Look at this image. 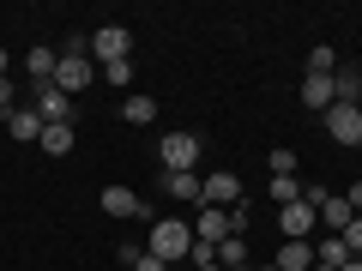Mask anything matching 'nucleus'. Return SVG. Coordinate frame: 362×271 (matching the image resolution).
<instances>
[{"label":"nucleus","instance_id":"31","mask_svg":"<svg viewBox=\"0 0 362 271\" xmlns=\"http://www.w3.org/2000/svg\"><path fill=\"white\" fill-rule=\"evenodd\" d=\"M344 271H362V259H350V265H344Z\"/></svg>","mask_w":362,"mask_h":271},{"label":"nucleus","instance_id":"7","mask_svg":"<svg viewBox=\"0 0 362 271\" xmlns=\"http://www.w3.org/2000/svg\"><path fill=\"white\" fill-rule=\"evenodd\" d=\"M90 78H97V66H90L85 54H61V66H54V90L78 97V90H90Z\"/></svg>","mask_w":362,"mask_h":271},{"label":"nucleus","instance_id":"23","mask_svg":"<svg viewBox=\"0 0 362 271\" xmlns=\"http://www.w3.org/2000/svg\"><path fill=\"white\" fill-rule=\"evenodd\" d=\"M97 73H103L109 85H133V61H109V66H97Z\"/></svg>","mask_w":362,"mask_h":271},{"label":"nucleus","instance_id":"15","mask_svg":"<svg viewBox=\"0 0 362 271\" xmlns=\"http://www.w3.org/2000/svg\"><path fill=\"white\" fill-rule=\"evenodd\" d=\"M332 97L338 103H362V66H338L332 73Z\"/></svg>","mask_w":362,"mask_h":271},{"label":"nucleus","instance_id":"21","mask_svg":"<svg viewBox=\"0 0 362 271\" xmlns=\"http://www.w3.org/2000/svg\"><path fill=\"white\" fill-rule=\"evenodd\" d=\"M302 199V181L296 175H272V205H296Z\"/></svg>","mask_w":362,"mask_h":271},{"label":"nucleus","instance_id":"24","mask_svg":"<svg viewBox=\"0 0 362 271\" xmlns=\"http://www.w3.org/2000/svg\"><path fill=\"white\" fill-rule=\"evenodd\" d=\"M338 241H344V247H350V259H362V211H356V217H350V229H344V235H338Z\"/></svg>","mask_w":362,"mask_h":271},{"label":"nucleus","instance_id":"3","mask_svg":"<svg viewBox=\"0 0 362 271\" xmlns=\"http://www.w3.org/2000/svg\"><path fill=\"white\" fill-rule=\"evenodd\" d=\"M320 121H326V139L332 145H350V151L362 145V103H332Z\"/></svg>","mask_w":362,"mask_h":271},{"label":"nucleus","instance_id":"6","mask_svg":"<svg viewBox=\"0 0 362 271\" xmlns=\"http://www.w3.org/2000/svg\"><path fill=\"white\" fill-rule=\"evenodd\" d=\"M30 109H37L49 127H54V121H66V127H73V97H66V90H54V78H49V85H30Z\"/></svg>","mask_w":362,"mask_h":271},{"label":"nucleus","instance_id":"10","mask_svg":"<svg viewBox=\"0 0 362 271\" xmlns=\"http://www.w3.org/2000/svg\"><path fill=\"white\" fill-rule=\"evenodd\" d=\"M97 205L109 211V217H145V199L133 193V187H103V199Z\"/></svg>","mask_w":362,"mask_h":271},{"label":"nucleus","instance_id":"16","mask_svg":"<svg viewBox=\"0 0 362 271\" xmlns=\"http://www.w3.org/2000/svg\"><path fill=\"white\" fill-rule=\"evenodd\" d=\"M314 265H332V271H344V265H350V247L338 241V235H320V247H314Z\"/></svg>","mask_w":362,"mask_h":271},{"label":"nucleus","instance_id":"11","mask_svg":"<svg viewBox=\"0 0 362 271\" xmlns=\"http://www.w3.org/2000/svg\"><path fill=\"white\" fill-rule=\"evenodd\" d=\"M42 127H49V121H42L37 109H13V115H6V133H13L18 145H37V139H42Z\"/></svg>","mask_w":362,"mask_h":271},{"label":"nucleus","instance_id":"12","mask_svg":"<svg viewBox=\"0 0 362 271\" xmlns=\"http://www.w3.org/2000/svg\"><path fill=\"white\" fill-rule=\"evenodd\" d=\"M338 97H332V78H314V73H302V109H314V115H326Z\"/></svg>","mask_w":362,"mask_h":271},{"label":"nucleus","instance_id":"32","mask_svg":"<svg viewBox=\"0 0 362 271\" xmlns=\"http://www.w3.org/2000/svg\"><path fill=\"white\" fill-rule=\"evenodd\" d=\"M230 271H259V265H230Z\"/></svg>","mask_w":362,"mask_h":271},{"label":"nucleus","instance_id":"2","mask_svg":"<svg viewBox=\"0 0 362 271\" xmlns=\"http://www.w3.org/2000/svg\"><path fill=\"white\" fill-rule=\"evenodd\" d=\"M199 157H206V145H199V133H163L157 139V163L163 169H199Z\"/></svg>","mask_w":362,"mask_h":271},{"label":"nucleus","instance_id":"27","mask_svg":"<svg viewBox=\"0 0 362 271\" xmlns=\"http://www.w3.org/2000/svg\"><path fill=\"white\" fill-rule=\"evenodd\" d=\"M247 223H254V211H247V205H230V235H247Z\"/></svg>","mask_w":362,"mask_h":271},{"label":"nucleus","instance_id":"20","mask_svg":"<svg viewBox=\"0 0 362 271\" xmlns=\"http://www.w3.org/2000/svg\"><path fill=\"white\" fill-rule=\"evenodd\" d=\"M218 265H247V235H230V241H218Z\"/></svg>","mask_w":362,"mask_h":271},{"label":"nucleus","instance_id":"30","mask_svg":"<svg viewBox=\"0 0 362 271\" xmlns=\"http://www.w3.org/2000/svg\"><path fill=\"white\" fill-rule=\"evenodd\" d=\"M194 271H223V265H218V259H211V265H194Z\"/></svg>","mask_w":362,"mask_h":271},{"label":"nucleus","instance_id":"1","mask_svg":"<svg viewBox=\"0 0 362 271\" xmlns=\"http://www.w3.org/2000/svg\"><path fill=\"white\" fill-rule=\"evenodd\" d=\"M145 247H151L163 265H181V259L194 253V223H187V217H157V223H151V241H145Z\"/></svg>","mask_w":362,"mask_h":271},{"label":"nucleus","instance_id":"5","mask_svg":"<svg viewBox=\"0 0 362 271\" xmlns=\"http://www.w3.org/2000/svg\"><path fill=\"white\" fill-rule=\"evenodd\" d=\"M163 193L175 199V205H206V175L199 169H163Z\"/></svg>","mask_w":362,"mask_h":271},{"label":"nucleus","instance_id":"8","mask_svg":"<svg viewBox=\"0 0 362 271\" xmlns=\"http://www.w3.org/2000/svg\"><path fill=\"white\" fill-rule=\"evenodd\" d=\"M278 229H284V241H308L320 229V217H314L308 199H296V205H278Z\"/></svg>","mask_w":362,"mask_h":271},{"label":"nucleus","instance_id":"19","mask_svg":"<svg viewBox=\"0 0 362 271\" xmlns=\"http://www.w3.org/2000/svg\"><path fill=\"white\" fill-rule=\"evenodd\" d=\"M121 259H127V265H133V271H169V265H163V259H157V253H151V247H133V241H127V247H121Z\"/></svg>","mask_w":362,"mask_h":271},{"label":"nucleus","instance_id":"25","mask_svg":"<svg viewBox=\"0 0 362 271\" xmlns=\"http://www.w3.org/2000/svg\"><path fill=\"white\" fill-rule=\"evenodd\" d=\"M13 109H18V85H13V78H0V121L13 115Z\"/></svg>","mask_w":362,"mask_h":271},{"label":"nucleus","instance_id":"22","mask_svg":"<svg viewBox=\"0 0 362 271\" xmlns=\"http://www.w3.org/2000/svg\"><path fill=\"white\" fill-rule=\"evenodd\" d=\"M308 73H314V78H332V73H338V54L326 49V42H320L314 54H308Z\"/></svg>","mask_w":362,"mask_h":271},{"label":"nucleus","instance_id":"29","mask_svg":"<svg viewBox=\"0 0 362 271\" xmlns=\"http://www.w3.org/2000/svg\"><path fill=\"white\" fill-rule=\"evenodd\" d=\"M6 66H13V54H6V49H0V78H6Z\"/></svg>","mask_w":362,"mask_h":271},{"label":"nucleus","instance_id":"4","mask_svg":"<svg viewBox=\"0 0 362 271\" xmlns=\"http://www.w3.org/2000/svg\"><path fill=\"white\" fill-rule=\"evenodd\" d=\"M90 54H97V66H109V61H133V30H127V25L90 30Z\"/></svg>","mask_w":362,"mask_h":271},{"label":"nucleus","instance_id":"26","mask_svg":"<svg viewBox=\"0 0 362 271\" xmlns=\"http://www.w3.org/2000/svg\"><path fill=\"white\" fill-rule=\"evenodd\" d=\"M272 175H296V151L278 145V151H272Z\"/></svg>","mask_w":362,"mask_h":271},{"label":"nucleus","instance_id":"13","mask_svg":"<svg viewBox=\"0 0 362 271\" xmlns=\"http://www.w3.org/2000/svg\"><path fill=\"white\" fill-rule=\"evenodd\" d=\"M54 66H61V49H42V42H37V49L25 54V73H30V85H49V78H54Z\"/></svg>","mask_w":362,"mask_h":271},{"label":"nucleus","instance_id":"18","mask_svg":"<svg viewBox=\"0 0 362 271\" xmlns=\"http://www.w3.org/2000/svg\"><path fill=\"white\" fill-rule=\"evenodd\" d=\"M42 151H49V157H66V151H73V127H66V121H54V127H42Z\"/></svg>","mask_w":362,"mask_h":271},{"label":"nucleus","instance_id":"17","mask_svg":"<svg viewBox=\"0 0 362 271\" xmlns=\"http://www.w3.org/2000/svg\"><path fill=\"white\" fill-rule=\"evenodd\" d=\"M121 115H127L133 127H151V121H157V97H145V90H139V97H127V103H121Z\"/></svg>","mask_w":362,"mask_h":271},{"label":"nucleus","instance_id":"14","mask_svg":"<svg viewBox=\"0 0 362 271\" xmlns=\"http://www.w3.org/2000/svg\"><path fill=\"white\" fill-rule=\"evenodd\" d=\"M278 271H314V241H284L278 247Z\"/></svg>","mask_w":362,"mask_h":271},{"label":"nucleus","instance_id":"28","mask_svg":"<svg viewBox=\"0 0 362 271\" xmlns=\"http://www.w3.org/2000/svg\"><path fill=\"white\" fill-rule=\"evenodd\" d=\"M344 199H350V211H362V181H356V187H350Z\"/></svg>","mask_w":362,"mask_h":271},{"label":"nucleus","instance_id":"9","mask_svg":"<svg viewBox=\"0 0 362 271\" xmlns=\"http://www.w3.org/2000/svg\"><path fill=\"white\" fill-rule=\"evenodd\" d=\"M206 205H242V175L235 169H211L206 175Z\"/></svg>","mask_w":362,"mask_h":271}]
</instances>
